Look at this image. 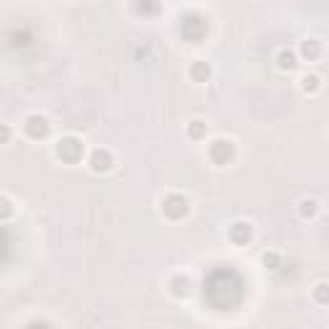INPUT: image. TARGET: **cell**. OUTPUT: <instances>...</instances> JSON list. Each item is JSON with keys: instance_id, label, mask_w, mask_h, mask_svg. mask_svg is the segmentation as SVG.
<instances>
[{"instance_id": "5", "label": "cell", "mask_w": 329, "mask_h": 329, "mask_svg": "<svg viewBox=\"0 0 329 329\" xmlns=\"http://www.w3.org/2000/svg\"><path fill=\"white\" fill-rule=\"evenodd\" d=\"M278 67H280V70H293V67H296V54L283 49V52L278 54Z\"/></svg>"}, {"instance_id": "4", "label": "cell", "mask_w": 329, "mask_h": 329, "mask_svg": "<svg viewBox=\"0 0 329 329\" xmlns=\"http://www.w3.org/2000/svg\"><path fill=\"white\" fill-rule=\"evenodd\" d=\"M319 211V203L314 201V198H304L301 203H298V214H301L304 219H311V216H317Z\"/></svg>"}, {"instance_id": "3", "label": "cell", "mask_w": 329, "mask_h": 329, "mask_svg": "<svg viewBox=\"0 0 329 329\" xmlns=\"http://www.w3.org/2000/svg\"><path fill=\"white\" fill-rule=\"evenodd\" d=\"M298 85H301L304 93H317L322 87V78H319V75H314V72H306V75L298 78Z\"/></svg>"}, {"instance_id": "6", "label": "cell", "mask_w": 329, "mask_h": 329, "mask_svg": "<svg viewBox=\"0 0 329 329\" xmlns=\"http://www.w3.org/2000/svg\"><path fill=\"white\" fill-rule=\"evenodd\" d=\"M314 298H317L319 304H329V286L327 283H317V286H314Z\"/></svg>"}, {"instance_id": "2", "label": "cell", "mask_w": 329, "mask_h": 329, "mask_svg": "<svg viewBox=\"0 0 329 329\" xmlns=\"http://www.w3.org/2000/svg\"><path fill=\"white\" fill-rule=\"evenodd\" d=\"M298 52H301L304 59H309V62H311V59H317V57L322 54V44H319L317 39H304L301 47H298Z\"/></svg>"}, {"instance_id": "1", "label": "cell", "mask_w": 329, "mask_h": 329, "mask_svg": "<svg viewBox=\"0 0 329 329\" xmlns=\"http://www.w3.org/2000/svg\"><path fill=\"white\" fill-rule=\"evenodd\" d=\"M111 164H113V157H111V152L106 149H95L93 152V157H90V167L95 170V172H106V170H111Z\"/></svg>"}]
</instances>
